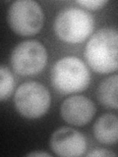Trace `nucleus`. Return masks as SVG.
I'll use <instances>...</instances> for the list:
<instances>
[{"label": "nucleus", "instance_id": "20e7f679", "mask_svg": "<svg viewBox=\"0 0 118 157\" xmlns=\"http://www.w3.org/2000/svg\"><path fill=\"white\" fill-rule=\"evenodd\" d=\"M50 100L47 88L37 82L22 83L14 96L17 111L28 119H37L45 114L50 106Z\"/></svg>", "mask_w": 118, "mask_h": 157}, {"label": "nucleus", "instance_id": "39448f33", "mask_svg": "<svg viewBox=\"0 0 118 157\" xmlns=\"http://www.w3.org/2000/svg\"><path fill=\"white\" fill-rule=\"evenodd\" d=\"M8 22L11 29L20 36H33L42 28L43 12L36 1L19 0L13 2L9 8Z\"/></svg>", "mask_w": 118, "mask_h": 157}, {"label": "nucleus", "instance_id": "f8f14e48", "mask_svg": "<svg viewBox=\"0 0 118 157\" xmlns=\"http://www.w3.org/2000/svg\"><path fill=\"white\" fill-rule=\"evenodd\" d=\"M107 3L106 0H79L77 4L81 5L82 7L90 9V10H97L102 8Z\"/></svg>", "mask_w": 118, "mask_h": 157}, {"label": "nucleus", "instance_id": "9b49d317", "mask_svg": "<svg viewBox=\"0 0 118 157\" xmlns=\"http://www.w3.org/2000/svg\"><path fill=\"white\" fill-rule=\"evenodd\" d=\"M14 90V78L10 71L1 65L0 67V100L4 101L11 95Z\"/></svg>", "mask_w": 118, "mask_h": 157}, {"label": "nucleus", "instance_id": "ddd939ff", "mask_svg": "<svg viewBox=\"0 0 118 157\" xmlns=\"http://www.w3.org/2000/svg\"><path fill=\"white\" fill-rule=\"evenodd\" d=\"M88 156H115L116 154L114 152L112 151H109L107 149H101V148H97V149H95L91 152H88L87 154Z\"/></svg>", "mask_w": 118, "mask_h": 157}, {"label": "nucleus", "instance_id": "9d476101", "mask_svg": "<svg viewBox=\"0 0 118 157\" xmlns=\"http://www.w3.org/2000/svg\"><path fill=\"white\" fill-rule=\"evenodd\" d=\"M97 99L103 106L118 109V75L106 78L97 88Z\"/></svg>", "mask_w": 118, "mask_h": 157}, {"label": "nucleus", "instance_id": "1a4fd4ad", "mask_svg": "<svg viewBox=\"0 0 118 157\" xmlns=\"http://www.w3.org/2000/svg\"><path fill=\"white\" fill-rule=\"evenodd\" d=\"M93 136L104 144H114L118 141V117L113 114L100 116L93 125Z\"/></svg>", "mask_w": 118, "mask_h": 157}, {"label": "nucleus", "instance_id": "6e6552de", "mask_svg": "<svg viewBox=\"0 0 118 157\" xmlns=\"http://www.w3.org/2000/svg\"><path fill=\"white\" fill-rule=\"evenodd\" d=\"M60 113L63 120L74 126H84L90 122L96 113L93 102L83 95L68 97L61 104Z\"/></svg>", "mask_w": 118, "mask_h": 157}, {"label": "nucleus", "instance_id": "423d86ee", "mask_svg": "<svg viewBox=\"0 0 118 157\" xmlns=\"http://www.w3.org/2000/svg\"><path fill=\"white\" fill-rule=\"evenodd\" d=\"M47 52L37 41H24L14 48L11 55L13 70L21 76H33L43 70Z\"/></svg>", "mask_w": 118, "mask_h": 157}, {"label": "nucleus", "instance_id": "4468645a", "mask_svg": "<svg viewBox=\"0 0 118 157\" xmlns=\"http://www.w3.org/2000/svg\"><path fill=\"white\" fill-rule=\"evenodd\" d=\"M27 156H45V157H50L51 155L48 154L47 152H38V151H34L29 153Z\"/></svg>", "mask_w": 118, "mask_h": 157}, {"label": "nucleus", "instance_id": "f257e3e1", "mask_svg": "<svg viewBox=\"0 0 118 157\" xmlns=\"http://www.w3.org/2000/svg\"><path fill=\"white\" fill-rule=\"evenodd\" d=\"M85 58L93 71L100 74L118 70V31L104 28L97 31L87 43Z\"/></svg>", "mask_w": 118, "mask_h": 157}, {"label": "nucleus", "instance_id": "0eeeda50", "mask_svg": "<svg viewBox=\"0 0 118 157\" xmlns=\"http://www.w3.org/2000/svg\"><path fill=\"white\" fill-rule=\"evenodd\" d=\"M50 146L55 154L65 157L82 156L87 148V142L80 132L72 128H60L50 137Z\"/></svg>", "mask_w": 118, "mask_h": 157}, {"label": "nucleus", "instance_id": "7ed1b4c3", "mask_svg": "<svg viewBox=\"0 0 118 157\" xmlns=\"http://www.w3.org/2000/svg\"><path fill=\"white\" fill-rule=\"evenodd\" d=\"M92 15L83 9L68 8L60 12L54 22V31L61 40L68 43L84 41L93 29Z\"/></svg>", "mask_w": 118, "mask_h": 157}, {"label": "nucleus", "instance_id": "f03ea898", "mask_svg": "<svg viewBox=\"0 0 118 157\" xmlns=\"http://www.w3.org/2000/svg\"><path fill=\"white\" fill-rule=\"evenodd\" d=\"M91 81L88 69L77 57L68 56L58 60L51 70V83L62 94L80 92L88 88Z\"/></svg>", "mask_w": 118, "mask_h": 157}]
</instances>
